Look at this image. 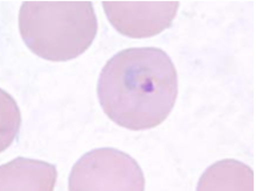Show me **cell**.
<instances>
[{"mask_svg": "<svg viewBox=\"0 0 256 191\" xmlns=\"http://www.w3.org/2000/svg\"><path fill=\"white\" fill-rule=\"evenodd\" d=\"M97 94L106 116L116 125L132 130L154 128L176 102V68L162 49H125L102 68Z\"/></svg>", "mask_w": 256, "mask_h": 191, "instance_id": "cell-1", "label": "cell"}, {"mask_svg": "<svg viewBox=\"0 0 256 191\" xmlns=\"http://www.w3.org/2000/svg\"><path fill=\"white\" fill-rule=\"evenodd\" d=\"M19 30L34 54L48 61L66 62L92 44L98 20L91 2H24Z\"/></svg>", "mask_w": 256, "mask_h": 191, "instance_id": "cell-2", "label": "cell"}, {"mask_svg": "<svg viewBox=\"0 0 256 191\" xmlns=\"http://www.w3.org/2000/svg\"><path fill=\"white\" fill-rule=\"evenodd\" d=\"M69 191H144V176L128 154L116 148H97L74 164Z\"/></svg>", "mask_w": 256, "mask_h": 191, "instance_id": "cell-3", "label": "cell"}, {"mask_svg": "<svg viewBox=\"0 0 256 191\" xmlns=\"http://www.w3.org/2000/svg\"><path fill=\"white\" fill-rule=\"evenodd\" d=\"M106 16L119 33L133 38L155 36L172 26L178 2H102Z\"/></svg>", "mask_w": 256, "mask_h": 191, "instance_id": "cell-4", "label": "cell"}, {"mask_svg": "<svg viewBox=\"0 0 256 191\" xmlns=\"http://www.w3.org/2000/svg\"><path fill=\"white\" fill-rule=\"evenodd\" d=\"M58 170L54 164L16 158L0 166V191H54Z\"/></svg>", "mask_w": 256, "mask_h": 191, "instance_id": "cell-5", "label": "cell"}, {"mask_svg": "<svg viewBox=\"0 0 256 191\" xmlns=\"http://www.w3.org/2000/svg\"><path fill=\"white\" fill-rule=\"evenodd\" d=\"M197 191H255V176L250 166L227 158L202 172Z\"/></svg>", "mask_w": 256, "mask_h": 191, "instance_id": "cell-6", "label": "cell"}, {"mask_svg": "<svg viewBox=\"0 0 256 191\" xmlns=\"http://www.w3.org/2000/svg\"><path fill=\"white\" fill-rule=\"evenodd\" d=\"M21 126V113L16 102L8 92L0 89V153L16 139Z\"/></svg>", "mask_w": 256, "mask_h": 191, "instance_id": "cell-7", "label": "cell"}]
</instances>
